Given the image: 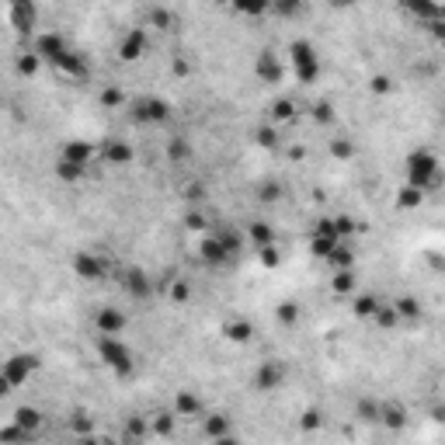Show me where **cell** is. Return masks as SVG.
<instances>
[{"instance_id": "bcb514c9", "label": "cell", "mask_w": 445, "mask_h": 445, "mask_svg": "<svg viewBox=\"0 0 445 445\" xmlns=\"http://www.w3.org/2000/svg\"><path fill=\"white\" fill-rule=\"evenodd\" d=\"M38 63H42V60H38V56H35V52H25V56H21V60H18V73H25V77H32V73H38Z\"/></svg>"}, {"instance_id": "7a4b0ae2", "label": "cell", "mask_w": 445, "mask_h": 445, "mask_svg": "<svg viewBox=\"0 0 445 445\" xmlns=\"http://www.w3.org/2000/svg\"><path fill=\"white\" fill-rule=\"evenodd\" d=\"M98 355L115 376H133L136 372V358H133V352H129V345L122 338H108V334H101L98 338Z\"/></svg>"}, {"instance_id": "9f6ffc18", "label": "cell", "mask_w": 445, "mask_h": 445, "mask_svg": "<svg viewBox=\"0 0 445 445\" xmlns=\"http://www.w3.org/2000/svg\"><path fill=\"white\" fill-rule=\"evenodd\" d=\"M185 198H188V202H202V198H205V185H202V181L185 185Z\"/></svg>"}, {"instance_id": "277c9868", "label": "cell", "mask_w": 445, "mask_h": 445, "mask_svg": "<svg viewBox=\"0 0 445 445\" xmlns=\"http://www.w3.org/2000/svg\"><path fill=\"white\" fill-rule=\"evenodd\" d=\"M171 101H163V98H153V94H146V98H136L133 101V119L139 122V126H163L167 119H171Z\"/></svg>"}, {"instance_id": "30bf717a", "label": "cell", "mask_w": 445, "mask_h": 445, "mask_svg": "<svg viewBox=\"0 0 445 445\" xmlns=\"http://www.w3.org/2000/svg\"><path fill=\"white\" fill-rule=\"evenodd\" d=\"M143 52H146V28H129L126 38L119 42V60L122 63H136Z\"/></svg>"}, {"instance_id": "03108f58", "label": "cell", "mask_w": 445, "mask_h": 445, "mask_svg": "<svg viewBox=\"0 0 445 445\" xmlns=\"http://www.w3.org/2000/svg\"><path fill=\"white\" fill-rule=\"evenodd\" d=\"M442 122H445V115H442Z\"/></svg>"}, {"instance_id": "681fc988", "label": "cell", "mask_w": 445, "mask_h": 445, "mask_svg": "<svg viewBox=\"0 0 445 445\" xmlns=\"http://www.w3.org/2000/svg\"><path fill=\"white\" fill-rule=\"evenodd\" d=\"M313 119H317L320 126H327V122L334 119V104H330V101H317V104H313Z\"/></svg>"}, {"instance_id": "8d00e7d4", "label": "cell", "mask_w": 445, "mask_h": 445, "mask_svg": "<svg viewBox=\"0 0 445 445\" xmlns=\"http://www.w3.org/2000/svg\"><path fill=\"white\" fill-rule=\"evenodd\" d=\"M313 237L341 240V233H338V223H334V216H323V219H317V227H313Z\"/></svg>"}, {"instance_id": "83f0119b", "label": "cell", "mask_w": 445, "mask_h": 445, "mask_svg": "<svg viewBox=\"0 0 445 445\" xmlns=\"http://www.w3.org/2000/svg\"><path fill=\"white\" fill-rule=\"evenodd\" d=\"M330 286H334V293H338V296H348V293H355V268H348V271H334Z\"/></svg>"}, {"instance_id": "11a10c76", "label": "cell", "mask_w": 445, "mask_h": 445, "mask_svg": "<svg viewBox=\"0 0 445 445\" xmlns=\"http://www.w3.org/2000/svg\"><path fill=\"white\" fill-rule=\"evenodd\" d=\"M271 11H275V14H282V18H293V14L303 11V4H296V0H286V4H275Z\"/></svg>"}, {"instance_id": "6125c7cd", "label": "cell", "mask_w": 445, "mask_h": 445, "mask_svg": "<svg viewBox=\"0 0 445 445\" xmlns=\"http://www.w3.org/2000/svg\"><path fill=\"white\" fill-rule=\"evenodd\" d=\"M77 445H108V442H101V438H94V435H87V438H80Z\"/></svg>"}, {"instance_id": "f546056e", "label": "cell", "mask_w": 445, "mask_h": 445, "mask_svg": "<svg viewBox=\"0 0 445 445\" xmlns=\"http://www.w3.org/2000/svg\"><path fill=\"white\" fill-rule=\"evenodd\" d=\"M379 407H383V404H376V400H358V404H355V418H358L362 424H379Z\"/></svg>"}, {"instance_id": "f35d334b", "label": "cell", "mask_w": 445, "mask_h": 445, "mask_svg": "<svg viewBox=\"0 0 445 445\" xmlns=\"http://www.w3.org/2000/svg\"><path fill=\"white\" fill-rule=\"evenodd\" d=\"M150 28H174V11L167 8H150Z\"/></svg>"}, {"instance_id": "4dcf8cb0", "label": "cell", "mask_w": 445, "mask_h": 445, "mask_svg": "<svg viewBox=\"0 0 445 445\" xmlns=\"http://www.w3.org/2000/svg\"><path fill=\"white\" fill-rule=\"evenodd\" d=\"M293 119H296V104L289 98H278L271 104V122H293Z\"/></svg>"}, {"instance_id": "e0dca14e", "label": "cell", "mask_w": 445, "mask_h": 445, "mask_svg": "<svg viewBox=\"0 0 445 445\" xmlns=\"http://www.w3.org/2000/svg\"><path fill=\"white\" fill-rule=\"evenodd\" d=\"M101 157L111 163V167H126V163H133V146L129 143H122V139H108L104 143V150H101Z\"/></svg>"}, {"instance_id": "8992f818", "label": "cell", "mask_w": 445, "mask_h": 445, "mask_svg": "<svg viewBox=\"0 0 445 445\" xmlns=\"http://www.w3.org/2000/svg\"><path fill=\"white\" fill-rule=\"evenodd\" d=\"M282 383H286V362L268 358L254 369V389L258 393H271V389H278Z\"/></svg>"}, {"instance_id": "3957f363", "label": "cell", "mask_w": 445, "mask_h": 445, "mask_svg": "<svg viewBox=\"0 0 445 445\" xmlns=\"http://www.w3.org/2000/svg\"><path fill=\"white\" fill-rule=\"evenodd\" d=\"M289 56H293V67H296V77H299V84H313V80L320 77V56H317L313 42H306V38H296V42L289 45Z\"/></svg>"}, {"instance_id": "94428289", "label": "cell", "mask_w": 445, "mask_h": 445, "mask_svg": "<svg viewBox=\"0 0 445 445\" xmlns=\"http://www.w3.org/2000/svg\"><path fill=\"white\" fill-rule=\"evenodd\" d=\"M212 445H240V438H233V435H227V438H216Z\"/></svg>"}, {"instance_id": "d6986e66", "label": "cell", "mask_w": 445, "mask_h": 445, "mask_svg": "<svg viewBox=\"0 0 445 445\" xmlns=\"http://www.w3.org/2000/svg\"><path fill=\"white\" fill-rule=\"evenodd\" d=\"M174 414H178V418H202V400L192 393V389H178Z\"/></svg>"}, {"instance_id": "52a82bcc", "label": "cell", "mask_w": 445, "mask_h": 445, "mask_svg": "<svg viewBox=\"0 0 445 445\" xmlns=\"http://www.w3.org/2000/svg\"><path fill=\"white\" fill-rule=\"evenodd\" d=\"M67 52H73V49L67 45V38H63L60 32H42V35L35 38V56H38V60H49L52 67L60 63Z\"/></svg>"}, {"instance_id": "5bb4252c", "label": "cell", "mask_w": 445, "mask_h": 445, "mask_svg": "<svg viewBox=\"0 0 445 445\" xmlns=\"http://www.w3.org/2000/svg\"><path fill=\"white\" fill-rule=\"evenodd\" d=\"M198 258L209 264V268H223L230 261V254H227V247H223V240L212 233V237H205L202 244H198Z\"/></svg>"}, {"instance_id": "816d5d0a", "label": "cell", "mask_w": 445, "mask_h": 445, "mask_svg": "<svg viewBox=\"0 0 445 445\" xmlns=\"http://www.w3.org/2000/svg\"><path fill=\"white\" fill-rule=\"evenodd\" d=\"M122 101H126V98H122L119 87H104V91H101V104H104V108H119Z\"/></svg>"}, {"instance_id": "f1b7e54d", "label": "cell", "mask_w": 445, "mask_h": 445, "mask_svg": "<svg viewBox=\"0 0 445 445\" xmlns=\"http://www.w3.org/2000/svg\"><path fill=\"white\" fill-rule=\"evenodd\" d=\"M421 202H424V192L414 188V185H404V188L397 192V205H400V209H418Z\"/></svg>"}, {"instance_id": "f907efd6", "label": "cell", "mask_w": 445, "mask_h": 445, "mask_svg": "<svg viewBox=\"0 0 445 445\" xmlns=\"http://www.w3.org/2000/svg\"><path fill=\"white\" fill-rule=\"evenodd\" d=\"M70 428L80 435V438H87L91 431H94V421L87 418V414H73V421H70Z\"/></svg>"}, {"instance_id": "ee69618b", "label": "cell", "mask_w": 445, "mask_h": 445, "mask_svg": "<svg viewBox=\"0 0 445 445\" xmlns=\"http://www.w3.org/2000/svg\"><path fill=\"white\" fill-rule=\"evenodd\" d=\"M258 258H261L264 268H278V264H282V251H278V244H275V247H261Z\"/></svg>"}, {"instance_id": "44dd1931", "label": "cell", "mask_w": 445, "mask_h": 445, "mask_svg": "<svg viewBox=\"0 0 445 445\" xmlns=\"http://www.w3.org/2000/svg\"><path fill=\"white\" fill-rule=\"evenodd\" d=\"M247 237H251V244L261 251V247H275L278 244V237H275V230H271V223H264V219H258V223H251L247 227Z\"/></svg>"}, {"instance_id": "7dc6e473", "label": "cell", "mask_w": 445, "mask_h": 445, "mask_svg": "<svg viewBox=\"0 0 445 445\" xmlns=\"http://www.w3.org/2000/svg\"><path fill=\"white\" fill-rule=\"evenodd\" d=\"M330 157L348 160V157H355V146H352L348 139H330Z\"/></svg>"}, {"instance_id": "f5cc1de1", "label": "cell", "mask_w": 445, "mask_h": 445, "mask_svg": "<svg viewBox=\"0 0 445 445\" xmlns=\"http://www.w3.org/2000/svg\"><path fill=\"white\" fill-rule=\"evenodd\" d=\"M185 227H188V230H205V227H209V219H205V212L192 209V212L185 216Z\"/></svg>"}, {"instance_id": "cb8c5ba5", "label": "cell", "mask_w": 445, "mask_h": 445, "mask_svg": "<svg viewBox=\"0 0 445 445\" xmlns=\"http://www.w3.org/2000/svg\"><path fill=\"white\" fill-rule=\"evenodd\" d=\"M327 264H330L334 271H348V268H355V251L341 240L338 247H334V254L327 258Z\"/></svg>"}, {"instance_id": "4fadbf2b", "label": "cell", "mask_w": 445, "mask_h": 445, "mask_svg": "<svg viewBox=\"0 0 445 445\" xmlns=\"http://www.w3.org/2000/svg\"><path fill=\"white\" fill-rule=\"evenodd\" d=\"M91 157H94V146H91L87 139H67V143H63V150H60V160L77 163V167H84V171H87Z\"/></svg>"}, {"instance_id": "680465c9", "label": "cell", "mask_w": 445, "mask_h": 445, "mask_svg": "<svg viewBox=\"0 0 445 445\" xmlns=\"http://www.w3.org/2000/svg\"><path fill=\"white\" fill-rule=\"evenodd\" d=\"M237 11H240V14H264V11H268V4H240Z\"/></svg>"}, {"instance_id": "ab89813d", "label": "cell", "mask_w": 445, "mask_h": 445, "mask_svg": "<svg viewBox=\"0 0 445 445\" xmlns=\"http://www.w3.org/2000/svg\"><path fill=\"white\" fill-rule=\"evenodd\" d=\"M167 157H171V160H188V157H192V146H188V139H185V136L171 139V143H167Z\"/></svg>"}, {"instance_id": "be15d7a7", "label": "cell", "mask_w": 445, "mask_h": 445, "mask_svg": "<svg viewBox=\"0 0 445 445\" xmlns=\"http://www.w3.org/2000/svg\"><path fill=\"white\" fill-rule=\"evenodd\" d=\"M435 421H445V407H435Z\"/></svg>"}, {"instance_id": "4316f807", "label": "cell", "mask_w": 445, "mask_h": 445, "mask_svg": "<svg viewBox=\"0 0 445 445\" xmlns=\"http://www.w3.org/2000/svg\"><path fill=\"white\" fill-rule=\"evenodd\" d=\"M174 418H178V414H167V411L153 414V418H150L153 435H157V438H171V435H174Z\"/></svg>"}, {"instance_id": "484cf974", "label": "cell", "mask_w": 445, "mask_h": 445, "mask_svg": "<svg viewBox=\"0 0 445 445\" xmlns=\"http://www.w3.org/2000/svg\"><path fill=\"white\" fill-rule=\"evenodd\" d=\"M153 431V424H150V418H139V414H133L129 421H126V438L129 442H139L143 445V438Z\"/></svg>"}, {"instance_id": "db71d44e", "label": "cell", "mask_w": 445, "mask_h": 445, "mask_svg": "<svg viewBox=\"0 0 445 445\" xmlns=\"http://www.w3.org/2000/svg\"><path fill=\"white\" fill-rule=\"evenodd\" d=\"M334 223H338V233H341V240H345L348 233H355V230H358V223H355L352 216H334Z\"/></svg>"}, {"instance_id": "e575fe53", "label": "cell", "mask_w": 445, "mask_h": 445, "mask_svg": "<svg viewBox=\"0 0 445 445\" xmlns=\"http://www.w3.org/2000/svg\"><path fill=\"white\" fill-rule=\"evenodd\" d=\"M372 320H376V323H379L383 330H393V327L400 323V313L393 310V303H383V306H379V313H376Z\"/></svg>"}, {"instance_id": "2e32d148", "label": "cell", "mask_w": 445, "mask_h": 445, "mask_svg": "<svg viewBox=\"0 0 445 445\" xmlns=\"http://www.w3.org/2000/svg\"><path fill=\"white\" fill-rule=\"evenodd\" d=\"M122 286H126V293H129L133 299H150V293H153L150 275H146L143 268H129L126 278H122Z\"/></svg>"}, {"instance_id": "f6af8a7d", "label": "cell", "mask_w": 445, "mask_h": 445, "mask_svg": "<svg viewBox=\"0 0 445 445\" xmlns=\"http://www.w3.org/2000/svg\"><path fill=\"white\" fill-rule=\"evenodd\" d=\"M167 296H171L174 303H188V296H192V286L185 282V278H178V282H171V289H167Z\"/></svg>"}, {"instance_id": "6da1fadb", "label": "cell", "mask_w": 445, "mask_h": 445, "mask_svg": "<svg viewBox=\"0 0 445 445\" xmlns=\"http://www.w3.org/2000/svg\"><path fill=\"white\" fill-rule=\"evenodd\" d=\"M404 171H407V185L428 192L438 185V171H442V160L428 150V146H418L407 153V163H404Z\"/></svg>"}, {"instance_id": "ac0fdd59", "label": "cell", "mask_w": 445, "mask_h": 445, "mask_svg": "<svg viewBox=\"0 0 445 445\" xmlns=\"http://www.w3.org/2000/svg\"><path fill=\"white\" fill-rule=\"evenodd\" d=\"M202 428H205L209 442L233 435V421H230V414H223V411H216V414H205V424H202Z\"/></svg>"}, {"instance_id": "9a60e30c", "label": "cell", "mask_w": 445, "mask_h": 445, "mask_svg": "<svg viewBox=\"0 0 445 445\" xmlns=\"http://www.w3.org/2000/svg\"><path fill=\"white\" fill-rule=\"evenodd\" d=\"M35 4H28V0H14V4H8V18L18 32H32L35 28Z\"/></svg>"}, {"instance_id": "6f0895ef", "label": "cell", "mask_w": 445, "mask_h": 445, "mask_svg": "<svg viewBox=\"0 0 445 445\" xmlns=\"http://www.w3.org/2000/svg\"><path fill=\"white\" fill-rule=\"evenodd\" d=\"M372 91H376V94H389V91H393V80H389L386 73H376V77H372Z\"/></svg>"}, {"instance_id": "60d3db41", "label": "cell", "mask_w": 445, "mask_h": 445, "mask_svg": "<svg viewBox=\"0 0 445 445\" xmlns=\"http://www.w3.org/2000/svg\"><path fill=\"white\" fill-rule=\"evenodd\" d=\"M32 438V431H25V428H18L14 421L4 428V431H0V442H4V445H14V442H28Z\"/></svg>"}, {"instance_id": "9c48e42d", "label": "cell", "mask_w": 445, "mask_h": 445, "mask_svg": "<svg viewBox=\"0 0 445 445\" xmlns=\"http://www.w3.org/2000/svg\"><path fill=\"white\" fill-rule=\"evenodd\" d=\"M73 271L84 278V282H101L104 278V261L91 251H77L73 254Z\"/></svg>"}, {"instance_id": "7c38bea8", "label": "cell", "mask_w": 445, "mask_h": 445, "mask_svg": "<svg viewBox=\"0 0 445 445\" xmlns=\"http://www.w3.org/2000/svg\"><path fill=\"white\" fill-rule=\"evenodd\" d=\"M407 407L404 404H397V400H383V407H379V424L383 428H389V431H404L407 428Z\"/></svg>"}, {"instance_id": "5b68a950", "label": "cell", "mask_w": 445, "mask_h": 445, "mask_svg": "<svg viewBox=\"0 0 445 445\" xmlns=\"http://www.w3.org/2000/svg\"><path fill=\"white\" fill-rule=\"evenodd\" d=\"M38 369V355H14L4 362V379H0V393H11V389L25 386L28 376Z\"/></svg>"}, {"instance_id": "d6a6232c", "label": "cell", "mask_w": 445, "mask_h": 445, "mask_svg": "<svg viewBox=\"0 0 445 445\" xmlns=\"http://www.w3.org/2000/svg\"><path fill=\"white\" fill-rule=\"evenodd\" d=\"M393 310L400 313V320H418V317H421V303H418L414 296H400V299L393 303Z\"/></svg>"}, {"instance_id": "74e56055", "label": "cell", "mask_w": 445, "mask_h": 445, "mask_svg": "<svg viewBox=\"0 0 445 445\" xmlns=\"http://www.w3.org/2000/svg\"><path fill=\"white\" fill-rule=\"evenodd\" d=\"M275 317H278V323H282V327H293V323L299 320V306H296L293 299H286V303H278Z\"/></svg>"}, {"instance_id": "b9f144b4", "label": "cell", "mask_w": 445, "mask_h": 445, "mask_svg": "<svg viewBox=\"0 0 445 445\" xmlns=\"http://www.w3.org/2000/svg\"><path fill=\"white\" fill-rule=\"evenodd\" d=\"M254 139H258V146L275 150V146H278V129H275V126H261V129L254 133Z\"/></svg>"}, {"instance_id": "836d02e7", "label": "cell", "mask_w": 445, "mask_h": 445, "mask_svg": "<svg viewBox=\"0 0 445 445\" xmlns=\"http://www.w3.org/2000/svg\"><path fill=\"white\" fill-rule=\"evenodd\" d=\"M56 178L67 181V185H73V181H80V178H84V167L67 163V160H56Z\"/></svg>"}, {"instance_id": "ffe728a7", "label": "cell", "mask_w": 445, "mask_h": 445, "mask_svg": "<svg viewBox=\"0 0 445 445\" xmlns=\"http://www.w3.org/2000/svg\"><path fill=\"white\" fill-rule=\"evenodd\" d=\"M223 338L233 341V345H247L254 338V323L251 320H230V323H223Z\"/></svg>"}, {"instance_id": "91938a15", "label": "cell", "mask_w": 445, "mask_h": 445, "mask_svg": "<svg viewBox=\"0 0 445 445\" xmlns=\"http://www.w3.org/2000/svg\"><path fill=\"white\" fill-rule=\"evenodd\" d=\"M428 32H431L438 42H445V21H431V25H428Z\"/></svg>"}, {"instance_id": "d590c367", "label": "cell", "mask_w": 445, "mask_h": 445, "mask_svg": "<svg viewBox=\"0 0 445 445\" xmlns=\"http://www.w3.org/2000/svg\"><path fill=\"white\" fill-rule=\"evenodd\" d=\"M341 240H327V237H310V251H313V258H320V261H327L330 254H334V247H338Z\"/></svg>"}, {"instance_id": "d4e9b609", "label": "cell", "mask_w": 445, "mask_h": 445, "mask_svg": "<svg viewBox=\"0 0 445 445\" xmlns=\"http://www.w3.org/2000/svg\"><path fill=\"white\" fill-rule=\"evenodd\" d=\"M379 306H383V303H379L376 296H369V293H365V296H355V303H352V313H355L358 320H372V317L379 313Z\"/></svg>"}, {"instance_id": "1f68e13d", "label": "cell", "mask_w": 445, "mask_h": 445, "mask_svg": "<svg viewBox=\"0 0 445 445\" xmlns=\"http://www.w3.org/2000/svg\"><path fill=\"white\" fill-rule=\"evenodd\" d=\"M216 237L223 240V247H227V254H230V258H237V254L244 251V237H240L237 230H230V227H227V230H219Z\"/></svg>"}, {"instance_id": "7bdbcfd3", "label": "cell", "mask_w": 445, "mask_h": 445, "mask_svg": "<svg viewBox=\"0 0 445 445\" xmlns=\"http://www.w3.org/2000/svg\"><path fill=\"white\" fill-rule=\"evenodd\" d=\"M320 424H323V414H320L317 407H310V411L299 414V428H303V431H317Z\"/></svg>"}, {"instance_id": "8fae6325", "label": "cell", "mask_w": 445, "mask_h": 445, "mask_svg": "<svg viewBox=\"0 0 445 445\" xmlns=\"http://www.w3.org/2000/svg\"><path fill=\"white\" fill-rule=\"evenodd\" d=\"M254 73L261 84H282V63H278V56L271 49H261L258 63H254Z\"/></svg>"}, {"instance_id": "e7e4bbea", "label": "cell", "mask_w": 445, "mask_h": 445, "mask_svg": "<svg viewBox=\"0 0 445 445\" xmlns=\"http://www.w3.org/2000/svg\"><path fill=\"white\" fill-rule=\"evenodd\" d=\"M442 49H445V42H442Z\"/></svg>"}, {"instance_id": "ba28073f", "label": "cell", "mask_w": 445, "mask_h": 445, "mask_svg": "<svg viewBox=\"0 0 445 445\" xmlns=\"http://www.w3.org/2000/svg\"><path fill=\"white\" fill-rule=\"evenodd\" d=\"M94 327L98 334H108V338H119V334L126 330V313L119 306H101L98 317H94Z\"/></svg>"}, {"instance_id": "603a6c76", "label": "cell", "mask_w": 445, "mask_h": 445, "mask_svg": "<svg viewBox=\"0 0 445 445\" xmlns=\"http://www.w3.org/2000/svg\"><path fill=\"white\" fill-rule=\"evenodd\" d=\"M42 421H45V418H42L38 407H18V411H14V424L25 428V431H32V435L42 428Z\"/></svg>"}, {"instance_id": "7402d4cb", "label": "cell", "mask_w": 445, "mask_h": 445, "mask_svg": "<svg viewBox=\"0 0 445 445\" xmlns=\"http://www.w3.org/2000/svg\"><path fill=\"white\" fill-rule=\"evenodd\" d=\"M56 70H63L67 77H77V80H84L91 70H87V63H84V56H77V52H67L60 63H56Z\"/></svg>"}, {"instance_id": "c3c4849f", "label": "cell", "mask_w": 445, "mask_h": 445, "mask_svg": "<svg viewBox=\"0 0 445 445\" xmlns=\"http://www.w3.org/2000/svg\"><path fill=\"white\" fill-rule=\"evenodd\" d=\"M258 192H261V202H278V198H282V192H286V188L278 185V181H264Z\"/></svg>"}]
</instances>
